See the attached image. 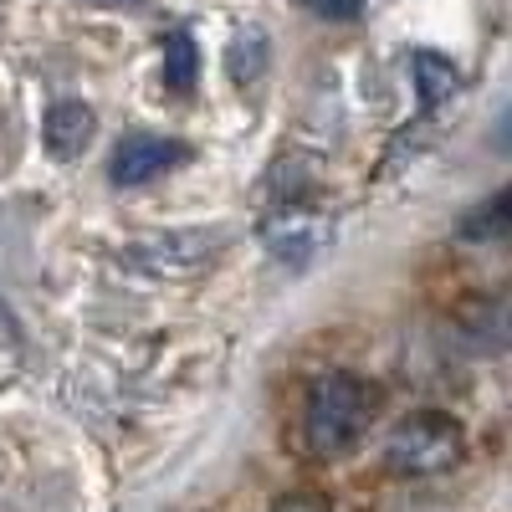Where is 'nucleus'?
I'll list each match as a JSON object with an SVG mask.
<instances>
[{
  "instance_id": "obj_11",
  "label": "nucleus",
  "mask_w": 512,
  "mask_h": 512,
  "mask_svg": "<svg viewBox=\"0 0 512 512\" xmlns=\"http://www.w3.org/2000/svg\"><path fill=\"white\" fill-rule=\"evenodd\" d=\"M297 6H308L323 21H359L364 16V0H297Z\"/></svg>"
},
{
  "instance_id": "obj_12",
  "label": "nucleus",
  "mask_w": 512,
  "mask_h": 512,
  "mask_svg": "<svg viewBox=\"0 0 512 512\" xmlns=\"http://www.w3.org/2000/svg\"><path fill=\"white\" fill-rule=\"evenodd\" d=\"M272 512H328V502L323 497H282Z\"/></svg>"
},
{
  "instance_id": "obj_6",
  "label": "nucleus",
  "mask_w": 512,
  "mask_h": 512,
  "mask_svg": "<svg viewBox=\"0 0 512 512\" xmlns=\"http://www.w3.org/2000/svg\"><path fill=\"white\" fill-rule=\"evenodd\" d=\"M41 134H47V149L52 159H77L93 139V108L82 98H62L47 108V123H41Z\"/></svg>"
},
{
  "instance_id": "obj_5",
  "label": "nucleus",
  "mask_w": 512,
  "mask_h": 512,
  "mask_svg": "<svg viewBox=\"0 0 512 512\" xmlns=\"http://www.w3.org/2000/svg\"><path fill=\"white\" fill-rule=\"evenodd\" d=\"M221 251V236H205V231H164V236H154V241H134L123 256L134 267H149V272H159V277H185V272H195V267H205L210 256Z\"/></svg>"
},
{
  "instance_id": "obj_9",
  "label": "nucleus",
  "mask_w": 512,
  "mask_h": 512,
  "mask_svg": "<svg viewBox=\"0 0 512 512\" xmlns=\"http://www.w3.org/2000/svg\"><path fill=\"white\" fill-rule=\"evenodd\" d=\"M267 62H272V41H267V31L241 26V31H236V41H231V52H226L231 77L241 82V88H251V82L267 72Z\"/></svg>"
},
{
  "instance_id": "obj_8",
  "label": "nucleus",
  "mask_w": 512,
  "mask_h": 512,
  "mask_svg": "<svg viewBox=\"0 0 512 512\" xmlns=\"http://www.w3.org/2000/svg\"><path fill=\"white\" fill-rule=\"evenodd\" d=\"M512 231V190H492L482 205H472L461 216V236L466 241H497Z\"/></svg>"
},
{
  "instance_id": "obj_1",
  "label": "nucleus",
  "mask_w": 512,
  "mask_h": 512,
  "mask_svg": "<svg viewBox=\"0 0 512 512\" xmlns=\"http://www.w3.org/2000/svg\"><path fill=\"white\" fill-rule=\"evenodd\" d=\"M379 415V390L364 374H323L313 390H308V410H303V441L313 456L333 461V456H349Z\"/></svg>"
},
{
  "instance_id": "obj_7",
  "label": "nucleus",
  "mask_w": 512,
  "mask_h": 512,
  "mask_svg": "<svg viewBox=\"0 0 512 512\" xmlns=\"http://www.w3.org/2000/svg\"><path fill=\"white\" fill-rule=\"evenodd\" d=\"M410 72H415V93H420V108H441L456 88H461V72L441 57V52H415V62H410Z\"/></svg>"
},
{
  "instance_id": "obj_10",
  "label": "nucleus",
  "mask_w": 512,
  "mask_h": 512,
  "mask_svg": "<svg viewBox=\"0 0 512 512\" xmlns=\"http://www.w3.org/2000/svg\"><path fill=\"white\" fill-rule=\"evenodd\" d=\"M164 82L169 93H195L200 82V47L190 31H169L164 36Z\"/></svg>"
},
{
  "instance_id": "obj_3",
  "label": "nucleus",
  "mask_w": 512,
  "mask_h": 512,
  "mask_svg": "<svg viewBox=\"0 0 512 512\" xmlns=\"http://www.w3.org/2000/svg\"><path fill=\"white\" fill-rule=\"evenodd\" d=\"M256 236H262V246L277 256L282 267H308L313 256L328 246V236H333V216L308 210V205H277Z\"/></svg>"
},
{
  "instance_id": "obj_2",
  "label": "nucleus",
  "mask_w": 512,
  "mask_h": 512,
  "mask_svg": "<svg viewBox=\"0 0 512 512\" xmlns=\"http://www.w3.org/2000/svg\"><path fill=\"white\" fill-rule=\"evenodd\" d=\"M461 420L446 415V410H415L405 415L390 441H384V466L395 477L415 482V477H441L446 466L461 461Z\"/></svg>"
},
{
  "instance_id": "obj_4",
  "label": "nucleus",
  "mask_w": 512,
  "mask_h": 512,
  "mask_svg": "<svg viewBox=\"0 0 512 512\" xmlns=\"http://www.w3.org/2000/svg\"><path fill=\"white\" fill-rule=\"evenodd\" d=\"M185 144L180 139H164V134H128L113 159H108V180L118 190H134V185H149L159 175H169L175 164H185Z\"/></svg>"
}]
</instances>
